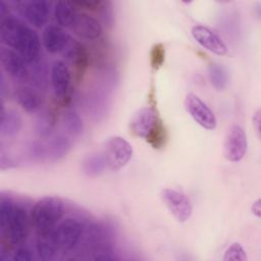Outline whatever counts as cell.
<instances>
[{
	"label": "cell",
	"mask_w": 261,
	"mask_h": 261,
	"mask_svg": "<svg viewBox=\"0 0 261 261\" xmlns=\"http://www.w3.org/2000/svg\"><path fill=\"white\" fill-rule=\"evenodd\" d=\"M103 155L107 166L111 170L116 171L128 163L133 156V147L122 137H111L105 143Z\"/></svg>",
	"instance_id": "obj_6"
},
{
	"label": "cell",
	"mask_w": 261,
	"mask_h": 261,
	"mask_svg": "<svg viewBox=\"0 0 261 261\" xmlns=\"http://www.w3.org/2000/svg\"><path fill=\"white\" fill-rule=\"evenodd\" d=\"M251 211L256 217L259 218L261 216V201H260V199H257L255 202H253Z\"/></svg>",
	"instance_id": "obj_32"
},
{
	"label": "cell",
	"mask_w": 261,
	"mask_h": 261,
	"mask_svg": "<svg viewBox=\"0 0 261 261\" xmlns=\"http://www.w3.org/2000/svg\"><path fill=\"white\" fill-rule=\"evenodd\" d=\"M260 121H261L260 110L258 109V110L256 111V113L254 114V116H253V126H254V128H255V130H256V134H257L258 138L260 137V123H261Z\"/></svg>",
	"instance_id": "obj_31"
},
{
	"label": "cell",
	"mask_w": 261,
	"mask_h": 261,
	"mask_svg": "<svg viewBox=\"0 0 261 261\" xmlns=\"http://www.w3.org/2000/svg\"><path fill=\"white\" fill-rule=\"evenodd\" d=\"M74 33L87 41H96L101 38L103 28L101 22L88 13H77L72 25Z\"/></svg>",
	"instance_id": "obj_14"
},
{
	"label": "cell",
	"mask_w": 261,
	"mask_h": 261,
	"mask_svg": "<svg viewBox=\"0 0 261 261\" xmlns=\"http://www.w3.org/2000/svg\"><path fill=\"white\" fill-rule=\"evenodd\" d=\"M22 125L19 113L13 109L2 108L0 119V133L2 137L12 138L16 136Z\"/></svg>",
	"instance_id": "obj_18"
},
{
	"label": "cell",
	"mask_w": 261,
	"mask_h": 261,
	"mask_svg": "<svg viewBox=\"0 0 261 261\" xmlns=\"http://www.w3.org/2000/svg\"><path fill=\"white\" fill-rule=\"evenodd\" d=\"M18 10L30 24L40 29L47 23L50 17L52 3L47 0L22 1L18 3Z\"/></svg>",
	"instance_id": "obj_9"
},
{
	"label": "cell",
	"mask_w": 261,
	"mask_h": 261,
	"mask_svg": "<svg viewBox=\"0 0 261 261\" xmlns=\"http://www.w3.org/2000/svg\"><path fill=\"white\" fill-rule=\"evenodd\" d=\"M0 39L6 47L16 51L28 64L32 65L40 60L39 35L14 15L8 14L1 19Z\"/></svg>",
	"instance_id": "obj_1"
},
{
	"label": "cell",
	"mask_w": 261,
	"mask_h": 261,
	"mask_svg": "<svg viewBox=\"0 0 261 261\" xmlns=\"http://www.w3.org/2000/svg\"><path fill=\"white\" fill-rule=\"evenodd\" d=\"M47 157L51 160H60L65 157L71 149L70 140L64 135L51 136L46 143Z\"/></svg>",
	"instance_id": "obj_21"
},
{
	"label": "cell",
	"mask_w": 261,
	"mask_h": 261,
	"mask_svg": "<svg viewBox=\"0 0 261 261\" xmlns=\"http://www.w3.org/2000/svg\"><path fill=\"white\" fill-rule=\"evenodd\" d=\"M77 12L75 6L69 1H57L53 7V16L57 24L61 28H69L73 25Z\"/></svg>",
	"instance_id": "obj_19"
},
{
	"label": "cell",
	"mask_w": 261,
	"mask_h": 261,
	"mask_svg": "<svg viewBox=\"0 0 261 261\" xmlns=\"http://www.w3.org/2000/svg\"><path fill=\"white\" fill-rule=\"evenodd\" d=\"M7 8H6V4L3 1H0V17L1 19L4 18L5 16H7Z\"/></svg>",
	"instance_id": "obj_33"
},
{
	"label": "cell",
	"mask_w": 261,
	"mask_h": 261,
	"mask_svg": "<svg viewBox=\"0 0 261 261\" xmlns=\"http://www.w3.org/2000/svg\"><path fill=\"white\" fill-rule=\"evenodd\" d=\"M62 125L65 133L72 138L80 137L84 132L83 119L73 110H67L63 113Z\"/></svg>",
	"instance_id": "obj_23"
},
{
	"label": "cell",
	"mask_w": 261,
	"mask_h": 261,
	"mask_svg": "<svg viewBox=\"0 0 261 261\" xmlns=\"http://www.w3.org/2000/svg\"><path fill=\"white\" fill-rule=\"evenodd\" d=\"M50 83L57 99L63 100L68 95L71 84V73L65 62L57 60L52 64L50 70Z\"/></svg>",
	"instance_id": "obj_13"
},
{
	"label": "cell",
	"mask_w": 261,
	"mask_h": 261,
	"mask_svg": "<svg viewBox=\"0 0 261 261\" xmlns=\"http://www.w3.org/2000/svg\"><path fill=\"white\" fill-rule=\"evenodd\" d=\"M30 220L27 210L9 199L0 202V229L1 233L15 246L22 245L28 236Z\"/></svg>",
	"instance_id": "obj_2"
},
{
	"label": "cell",
	"mask_w": 261,
	"mask_h": 261,
	"mask_svg": "<svg viewBox=\"0 0 261 261\" xmlns=\"http://www.w3.org/2000/svg\"><path fill=\"white\" fill-rule=\"evenodd\" d=\"M36 251L40 259L48 261L53 259L59 251L58 245L55 241L53 230L45 233H38L36 242Z\"/></svg>",
	"instance_id": "obj_20"
},
{
	"label": "cell",
	"mask_w": 261,
	"mask_h": 261,
	"mask_svg": "<svg viewBox=\"0 0 261 261\" xmlns=\"http://www.w3.org/2000/svg\"><path fill=\"white\" fill-rule=\"evenodd\" d=\"M64 214V203L58 197H44L36 202L31 212V221L38 233L53 230Z\"/></svg>",
	"instance_id": "obj_3"
},
{
	"label": "cell",
	"mask_w": 261,
	"mask_h": 261,
	"mask_svg": "<svg viewBox=\"0 0 261 261\" xmlns=\"http://www.w3.org/2000/svg\"><path fill=\"white\" fill-rule=\"evenodd\" d=\"M18 105L29 113H39L44 105V99L40 92L31 86H19L14 92Z\"/></svg>",
	"instance_id": "obj_16"
},
{
	"label": "cell",
	"mask_w": 261,
	"mask_h": 261,
	"mask_svg": "<svg viewBox=\"0 0 261 261\" xmlns=\"http://www.w3.org/2000/svg\"><path fill=\"white\" fill-rule=\"evenodd\" d=\"M0 60L4 71L14 80L25 81L30 76V68L27 61L14 50L1 47Z\"/></svg>",
	"instance_id": "obj_11"
},
{
	"label": "cell",
	"mask_w": 261,
	"mask_h": 261,
	"mask_svg": "<svg viewBox=\"0 0 261 261\" xmlns=\"http://www.w3.org/2000/svg\"><path fill=\"white\" fill-rule=\"evenodd\" d=\"M84 232V223L80 219L73 217L64 219L53 229V234L58 248L64 252L73 250L81 242Z\"/></svg>",
	"instance_id": "obj_5"
},
{
	"label": "cell",
	"mask_w": 261,
	"mask_h": 261,
	"mask_svg": "<svg viewBox=\"0 0 261 261\" xmlns=\"http://www.w3.org/2000/svg\"><path fill=\"white\" fill-rule=\"evenodd\" d=\"M56 126V115L50 110H41L37 116L35 129L39 137L50 138Z\"/></svg>",
	"instance_id": "obj_22"
},
{
	"label": "cell",
	"mask_w": 261,
	"mask_h": 261,
	"mask_svg": "<svg viewBox=\"0 0 261 261\" xmlns=\"http://www.w3.org/2000/svg\"><path fill=\"white\" fill-rule=\"evenodd\" d=\"M61 53L68 63H70L76 69L84 70L87 66L88 52L85 46L71 36Z\"/></svg>",
	"instance_id": "obj_17"
},
{
	"label": "cell",
	"mask_w": 261,
	"mask_h": 261,
	"mask_svg": "<svg viewBox=\"0 0 261 261\" xmlns=\"http://www.w3.org/2000/svg\"><path fill=\"white\" fill-rule=\"evenodd\" d=\"M106 166L107 163L103 153H99L89 156L84 161L83 168L85 173L88 175H98L104 171Z\"/></svg>",
	"instance_id": "obj_24"
},
{
	"label": "cell",
	"mask_w": 261,
	"mask_h": 261,
	"mask_svg": "<svg viewBox=\"0 0 261 261\" xmlns=\"http://www.w3.org/2000/svg\"><path fill=\"white\" fill-rule=\"evenodd\" d=\"M34 259L33 251L25 246H17V248L12 253L13 261H32Z\"/></svg>",
	"instance_id": "obj_29"
},
{
	"label": "cell",
	"mask_w": 261,
	"mask_h": 261,
	"mask_svg": "<svg viewBox=\"0 0 261 261\" xmlns=\"http://www.w3.org/2000/svg\"><path fill=\"white\" fill-rule=\"evenodd\" d=\"M161 199L177 221L185 222L192 216L193 206L186 194L173 189H164L161 192Z\"/></svg>",
	"instance_id": "obj_8"
},
{
	"label": "cell",
	"mask_w": 261,
	"mask_h": 261,
	"mask_svg": "<svg viewBox=\"0 0 261 261\" xmlns=\"http://www.w3.org/2000/svg\"><path fill=\"white\" fill-rule=\"evenodd\" d=\"M191 34L193 39L204 49L219 56L226 54L227 47L222 39L208 27L202 24L194 25Z\"/></svg>",
	"instance_id": "obj_12"
},
{
	"label": "cell",
	"mask_w": 261,
	"mask_h": 261,
	"mask_svg": "<svg viewBox=\"0 0 261 261\" xmlns=\"http://www.w3.org/2000/svg\"><path fill=\"white\" fill-rule=\"evenodd\" d=\"M209 79L213 87L217 90H223L227 86L228 76L226 70L219 64H211L209 66Z\"/></svg>",
	"instance_id": "obj_25"
},
{
	"label": "cell",
	"mask_w": 261,
	"mask_h": 261,
	"mask_svg": "<svg viewBox=\"0 0 261 261\" xmlns=\"http://www.w3.org/2000/svg\"><path fill=\"white\" fill-rule=\"evenodd\" d=\"M33 69L30 71V76L32 80V84L36 89H43L47 86L48 83V71L44 63L40 62V60L34 64H32Z\"/></svg>",
	"instance_id": "obj_26"
},
{
	"label": "cell",
	"mask_w": 261,
	"mask_h": 261,
	"mask_svg": "<svg viewBox=\"0 0 261 261\" xmlns=\"http://www.w3.org/2000/svg\"><path fill=\"white\" fill-rule=\"evenodd\" d=\"M248 149L247 135L244 128L239 124H232L225 137L223 145V154L226 160L230 162L241 161Z\"/></svg>",
	"instance_id": "obj_7"
},
{
	"label": "cell",
	"mask_w": 261,
	"mask_h": 261,
	"mask_svg": "<svg viewBox=\"0 0 261 261\" xmlns=\"http://www.w3.org/2000/svg\"><path fill=\"white\" fill-rule=\"evenodd\" d=\"M164 59V51L161 45H156L152 50V62L153 65L159 66Z\"/></svg>",
	"instance_id": "obj_30"
},
{
	"label": "cell",
	"mask_w": 261,
	"mask_h": 261,
	"mask_svg": "<svg viewBox=\"0 0 261 261\" xmlns=\"http://www.w3.org/2000/svg\"><path fill=\"white\" fill-rule=\"evenodd\" d=\"M70 35L58 24H48L42 33V43L44 48L52 54L62 52L66 46Z\"/></svg>",
	"instance_id": "obj_15"
},
{
	"label": "cell",
	"mask_w": 261,
	"mask_h": 261,
	"mask_svg": "<svg viewBox=\"0 0 261 261\" xmlns=\"http://www.w3.org/2000/svg\"><path fill=\"white\" fill-rule=\"evenodd\" d=\"M185 108L191 117L203 128L214 129L217 125L213 111L195 94H188L185 99Z\"/></svg>",
	"instance_id": "obj_10"
},
{
	"label": "cell",
	"mask_w": 261,
	"mask_h": 261,
	"mask_svg": "<svg viewBox=\"0 0 261 261\" xmlns=\"http://www.w3.org/2000/svg\"><path fill=\"white\" fill-rule=\"evenodd\" d=\"M130 129L137 137L145 139L154 147H158L163 139L161 120L152 107H143L133 116Z\"/></svg>",
	"instance_id": "obj_4"
},
{
	"label": "cell",
	"mask_w": 261,
	"mask_h": 261,
	"mask_svg": "<svg viewBox=\"0 0 261 261\" xmlns=\"http://www.w3.org/2000/svg\"><path fill=\"white\" fill-rule=\"evenodd\" d=\"M223 261H247V253L240 243H232L224 252Z\"/></svg>",
	"instance_id": "obj_27"
},
{
	"label": "cell",
	"mask_w": 261,
	"mask_h": 261,
	"mask_svg": "<svg viewBox=\"0 0 261 261\" xmlns=\"http://www.w3.org/2000/svg\"><path fill=\"white\" fill-rule=\"evenodd\" d=\"M29 156L36 161H42L47 157L46 144L41 141H33L28 146Z\"/></svg>",
	"instance_id": "obj_28"
}]
</instances>
